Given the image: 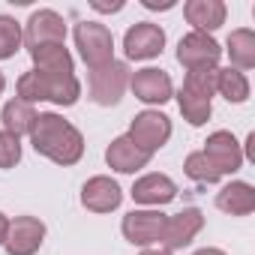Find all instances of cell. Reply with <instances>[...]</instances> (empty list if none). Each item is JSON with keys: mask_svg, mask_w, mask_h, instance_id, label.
Here are the masks:
<instances>
[{"mask_svg": "<svg viewBox=\"0 0 255 255\" xmlns=\"http://www.w3.org/2000/svg\"><path fill=\"white\" fill-rule=\"evenodd\" d=\"M30 144L39 156H45L63 168L81 162V156H84V135L57 111H39L36 114V123L30 129Z\"/></svg>", "mask_w": 255, "mask_h": 255, "instance_id": "cell-1", "label": "cell"}, {"mask_svg": "<svg viewBox=\"0 0 255 255\" xmlns=\"http://www.w3.org/2000/svg\"><path fill=\"white\" fill-rule=\"evenodd\" d=\"M15 90H18V99L27 102V105H36V102H54V105H75L78 96H81V81L75 78V72L69 75H60V72H39V69H30L24 72L18 81H15Z\"/></svg>", "mask_w": 255, "mask_h": 255, "instance_id": "cell-2", "label": "cell"}, {"mask_svg": "<svg viewBox=\"0 0 255 255\" xmlns=\"http://www.w3.org/2000/svg\"><path fill=\"white\" fill-rule=\"evenodd\" d=\"M72 39H75V48L90 72L102 69L114 60V36L102 21H78L72 30Z\"/></svg>", "mask_w": 255, "mask_h": 255, "instance_id": "cell-3", "label": "cell"}, {"mask_svg": "<svg viewBox=\"0 0 255 255\" xmlns=\"http://www.w3.org/2000/svg\"><path fill=\"white\" fill-rule=\"evenodd\" d=\"M129 75H132V69H129L126 60H111L108 66L87 72V93H90V99L96 105H102V108L117 105L123 99L126 87H129Z\"/></svg>", "mask_w": 255, "mask_h": 255, "instance_id": "cell-4", "label": "cell"}, {"mask_svg": "<svg viewBox=\"0 0 255 255\" xmlns=\"http://www.w3.org/2000/svg\"><path fill=\"white\" fill-rule=\"evenodd\" d=\"M171 132H174V126H171V117L168 114H162L159 108H144V111H138L132 117L129 132H126V135H129V141L135 147H141L144 153L153 156L156 150H162L168 144Z\"/></svg>", "mask_w": 255, "mask_h": 255, "instance_id": "cell-5", "label": "cell"}, {"mask_svg": "<svg viewBox=\"0 0 255 255\" xmlns=\"http://www.w3.org/2000/svg\"><path fill=\"white\" fill-rule=\"evenodd\" d=\"M165 213L156 210V207H138V210H129L120 222V231L123 237L129 240L132 246H141V249H150L156 243H162V231H165Z\"/></svg>", "mask_w": 255, "mask_h": 255, "instance_id": "cell-6", "label": "cell"}, {"mask_svg": "<svg viewBox=\"0 0 255 255\" xmlns=\"http://www.w3.org/2000/svg\"><path fill=\"white\" fill-rule=\"evenodd\" d=\"M129 90L144 105H165L168 99H174V81H171V75L165 69H156V66L135 69L129 75Z\"/></svg>", "mask_w": 255, "mask_h": 255, "instance_id": "cell-7", "label": "cell"}, {"mask_svg": "<svg viewBox=\"0 0 255 255\" xmlns=\"http://www.w3.org/2000/svg\"><path fill=\"white\" fill-rule=\"evenodd\" d=\"M201 153L210 159V165L219 171V177H225V174H237L240 168H243V150H240V141L234 138V132H228V129H216V132H210L207 135V141H204V147H201Z\"/></svg>", "mask_w": 255, "mask_h": 255, "instance_id": "cell-8", "label": "cell"}, {"mask_svg": "<svg viewBox=\"0 0 255 255\" xmlns=\"http://www.w3.org/2000/svg\"><path fill=\"white\" fill-rule=\"evenodd\" d=\"M24 45L39 48V45H66V21L54 9H36L27 24H24Z\"/></svg>", "mask_w": 255, "mask_h": 255, "instance_id": "cell-9", "label": "cell"}, {"mask_svg": "<svg viewBox=\"0 0 255 255\" xmlns=\"http://www.w3.org/2000/svg\"><path fill=\"white\" fill-rule=\"evenodd\" d=\"M45 243V222L39 216H15L9 219V231L3 240L6 255H36Z\"/></svg>", "mask_w": 255, "mask_h": 255, "instance_id": "cell-10", "label": "cell"}, {"mask_svg": "<svg viewBox=\"0 0 255 255\" xmlns=\"http://www.w3.org/2000/svg\"><path fill=\"white\" fill-rule=\"evenodd\" d=\"M165 48V30L153 21H138L123 36V54L126 60H153Z\"/></svg>", "mask_w": 255, "mask_h": 255, "instance_id": "cell-11", "label": "cell"}, {"mask_svg": "<svg viewBox=\"0 0 255 255\" xmlns=\"http://www.w3.org/2000/svg\"><path fill=\"white\" fill-rule=\"evenodd\" d=\"M222 57V45L207 36V33H186L180 42H177V63L189 72V69H207V66H216Z\"/></svg>", "mask_w": 255, "mask_h": 255, "instance_id": "cell-12", "label": "cell"}, {"mask_svg": "<svg viewBox=\"0 0 255 255\" xmlns=\"http://www.w3.org/2000/svg\"><path fill=\"white\" fill-rule=\"evenodd\" d=\"M204 228V213L198 207H183L180 213L165 219V231H162V249L174 252V249H186Z\"/></svg>", "mask_w": 255, "mask_h": 255, "instance_id": "cell-13", "label": "cell"}, {"mask_svg": "<svg viewBox=\"0 0 255 255\" xmlns=\"http://www.w3.org/2000/svg\"><path fill=\"white\" fill-rule=\"evenodd\" d=\"M132 201L141 204V207H165L177 198V183L168 177V174H159V171H150V174H141L135 183H132Z\"/></svg>", "mask_w": 255, "mask_h": 255, "instance_id": "cell-14", "label": "cell"}, {"mask_svg": "<svg viewBox=\"0 0 255 255\" xmlns=\"http://www.w3.org/2000/svg\"><path fill=\"white\" fill-rule=\"evenodd\" d=\"M81 204L90 213H114L123 204V189L108 174H96V177L84 180V186H81Z\"/></svg>", "mask_w": 255, "mask_h": 255, "instance_id": "cell-15", "label": "cell"}, {"mask_svg": "<svg viewBox=\"0 0 255 255\" xmlns=\"http://www.w3.org/2000/svg\"><path fill=\"white\" fill-rule=\"evenodd\" d=\"M150 159H153V156L144 153L141 147H135V144L129 141V135H117V138L105 147V162H108V168L117 171V174H135V171L147 168Z\"/></svg>", "mask_w": 255, "mask_h": 255, "instance_id": "cell-16", "label": "cell"}, {"mask_svg": "<svg viewBox=\"0 0 255 255\" xmlns=\"http://www.w3.org/2000/svg\"><path fill=\"white\" fill-rule=\"evenodd\" d=\"M183 15L192 24L195 33H207L213 36V30H219L228 18V6L222 0H186L183 3Z\"/></svg>", "mask_w": 255, "mask_h": 255, "instance_id": "cell-17", "label": "cell"}, {"mask_svg": "<svg viewBox=\"0 0 255 255\" xmlns=\"http://www.w3.org/2000/svg\"><path fill=\"white\" fill-rule=\"evenodd\" d=\"M216 207L228 216H249L255 210V186L246 180H231L216 192Z\"/></svg>", "mask_w": 255, "mask_h": 255, "instance_id": "cell-18", "label": "cell"}, {"mask_svg": "<svg viewBox=\"0 0 255 255\" xmlns=\"http://www.w3.org/2000/svg\"><path fill=\"white\" fill-rule=\"evenodd\" d=\"M36 114H39V111H36L33 105L21 102V99L15 96V99H9L3 108H0V126H3V132L21 138V135H30L33 123H36Z\"/></svg>", "mask_w": 255, "mask_h": 255, "instance_id": "cell-19", "label": "cell"}, {"mask_svg": "<svg viewBox=\"0 0 255 255\" xmlns=\"http://www.w3.org/2000/svg\"><path fill=\"white\" fill-rule=\"evenodd\" d=\"M30 60H33V69H39V72H60V75L75 72V60H72V54H69L66 45H39V48H30Z\"/></svg>", "mask_w": 255, "mask_h": 255, "instance_id": "cell-20", "label": "cell"}, {"mask_svg": "<svg viewBox=\"0 0 255 255\" xmlns=\"http://www.w3.org/2000/svg\"><path fill=\"white\" fill-rule=\"evenodd\" d=\"M225 51L231 57V66L246 72L255 66V30L252 27H237L231 30L228 42H225Z\"/></svg>", "mask_w": 255, "mask_h": 255, "instance_id": "cell-21", "label": "cell"}, {"mask_svg": "<svg viewBox=\"0 0 255 255\" xmlns=\"http://www.w3.org/2000/svg\"><path fill=\"white\" fill-rule=\"evenodd\" d=\"M216 93L225 99V102H234V105H243L252 93L249 87V78L246 72L234 69V66H225V69H216Z\"/></svg>", "mask_w": 255, "mask_h": 255, "instance_id": "cell-22", "label": "cell"}, {"mask_svg": "<svg viewBox=\"0 0 255 255\" xmlns=\"http://www.w3.org/2000/svg\"><path fill=\"white\" fill-rule=\"evenodd\" d=\"M177 105H180V114H183V120L189 126H204L210 120V114H213L210 99H204V96H198V93H192L186 87L177 90Z\"/></svg>", "mask_w": 255, "mask_h": 255, "instance_id": "cell-23", "label": "cell"}, {"mask_svg": "<svg viewBox=\"0 0 255 255\" xmlns=\"http://www.w3.org/2000/svg\"><path fill=\"white\" fill-rule=\"evenodd\" d=\"M183 171H186L189 180H195V183H201V186H213V183L222 180L219 171L210 165V159H207L201 150H192V153L183 159Z\"/></svg>", "mask_w": 255, "mask_h": 255, "instance_id": "cell-24", "label": "cell"}, {"mask_svg": "<svg viewBox=\"0 0 255 255\" xmlns=\"http://www.w3.org/2000/svg\"><path fill=\"white\" fill-rule=\"evenodd\" d=\"M21 45H24L21 24H18L12 15H0V60L15 57Z\"/></svg>", "mask_w": 255, "mask_h": 255, "instance_id": "cell-25", "label": "cell"}, {"mask_svg": "<svg viewBox=\"0 0 255 255\" xmlns=\"http://www.w3.org/2000/svg\"><path fill=\"white\" fill-rule=\"evenodd\" d=\"M216 69L219 66H207V69H189L186 78H183V87L204 96V99H213L216 93Z\"/></svg>", "mask_w": 255, "mask_h": 255, "instance_id": "cell-26", "label": "cell"}, {"mask_svg": "<svg viewBox=\"0 0 255 255\" xmlns=\"http://www.w3.org/2000/svg\"><path fill=\"white\" fill-rule=\"evenodd\" d=\"M21 162V138L0 129V168H15Z\"/></svg>", "mask_w": 255, "mask_h": 255, "instance_id": "cell-27", "label": "cell"}, {"mask_svg": "<svg viewBox=\"0 0 255 255\" xmlns=\"http://www.w3.org/2000/svg\"><path fill=\"white\" fill-rule=\"evenodd\" d=\"M96 12H120L123 9V3H120V0H117V3H99V0H93V3H90Z\"/></svg>", "mask_w": 255, "mask_h": 255, "instance_id": "cell-28", "label": "cell"}, {"mask_svg": "<svg viewBox=\"0 0 255 255\" xmlns=\"http://www.w3.org/2000/svg\"><path fill=\"white\" fill-rule=\"evenodd\" d=\"M141 3H144L147 9H171L174 0H162V3H159V0H141Z\"/></svg>", "mask_w": 255, "mask_h": 255, "instance_id": "cell-29", "label": "cell"}, {"mask_svg": "<svg viewBox=\"0 0 255 255\" xmlns=\"http://www.w3.org/2000/svg\"><path fill=\"white\" fill-rule=\"evenodd\" d=\"M6 231H9V216L0 210V246H3V240H6Z\"/></svg>", "mask_w": 255, "mask_h": 255, "instance_id": "cell-30", "label": "cell"}, {"mask_svg": "<svg viewBox=\"0 0 255 255\" xmlns=\"http://www.w3.org/2000/svg\"><path fill=\"white\" fill-rule=\"evenodd\" d=\"M192 255H225V252L216 249V246H204V249H198V252H192Z\"/></svg>", "mask_w": 255, "mask_h": 255, "instance_id": "cell-31", "label": "cell"}, {"mask_svg": "<svg viewBox=\"0 0 255 255\" xmlns=\"http://www.w3.org/2000/svg\"><path fill=\"white\" fill-rule=\"evenodd\" d=\"M141 255H171L168 249H156V246H150V249H141Z\"/></svg>", "mask_w": 255, "mask_h": 255, "instance_id": "cell-32", "label": "cell"}, {"mask_svg": "<svg viewBox=\"0 0 255 255\" xmlns=\"http://www.w3.org/2000/svg\"><path fill=\"white\" fill-rule=\"evenodd\" d=\"M3 90H6V75L0 72V96H3Z\"/></svg>", "mask_w": 255, "mask_h": 255, "instance_id": "cell-33", "label": "cell"}]
</instances>
